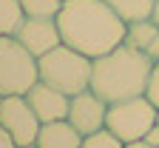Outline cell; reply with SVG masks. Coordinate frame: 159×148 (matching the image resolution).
Here are the masks:
<instances>
[{"mask_svg": "<svg viewBox=\"0 0 159 148\" xmlns=\"http://www.w3.org/2000/svg\"><path fill=\"white\" fill-rule=\"evenodd\" d=\"M63 43L97 60L125 43L128 23L105 0H63V9L54 17Z\"/></svg>", "mask_w": 159, "mask_h": 148, "instance_id": "cell-1", "label": "cell"}, {"mask_svg": "<svg viewBox=\"0 0 159 148\" xmlns=\"http://www.w3.org/2000/svg\"><path fill=\"white\" fill-rule=\"evenodd\" d=\"M153 74V60L134 49L131 43H119L108 54L94 60L91 69V91L99 94L108 105L119 100H131L148 94V83Z\"/></svg>", "mask_w": 159, "mask_h": 148, "instance_id": "cell-2", "label": "cell"}, {"mask_svg": "<svg viewBox=\"0 0 159 148\" xmlns=\"http://www.w3.org/2000/svg\"><path fill=\"white\" fill-rule=\"evenodd\" d=\"M37 69H40V80L48 83V86H54V88H60V91L68 94V97L91 88L94 60L85 57L83 51L66 46V43H60L48 54L37 57Z\"/></svg>", "mask_w": 159, "mask_h": 148, "instance_id": "cell-3", "label": "cell"}, {"mask_svg": "<svg viewBox=\"0 0 159 148\" xmlns=\"http://www.w3.org/2000/svg\"><path fill=\"white\" fill-rule=\"evenodd\" d=\"M37 80V57L14 34H0V94H26Z\"/></svg>", "mask_w": 159, "mask_h": 148, "instance_id": "cell-4", "label": "cell"}, {"mask_svg": "<svg viewBox=\"0 0 159 148\" xmlns=\"http://www.w3.org/2000/svg\"><path fill=\"white\" fill-rule=\"evenodd\" d=\"M156 111H159V108L148 100V94L111 103V105H108L105 128H108L111 134H116L122 142L145 140V134L156 125Z\"/></svg>", "mask_w": 159, "mask_h": 148, "instance_id": "cell-5", "label": "cell"}, {"mask_svg": "<svg viewBox=\"0 0 159 148\" xmlns=\"http://www.w3.org/2000/svg\"><path fill=\"white\" fill-rule=\"evenodd\" d=\"M0 125L11 134V140L17 142V148L34 145L40 128H43V122H40V117L29 105L26 94H9V97H3V103H0Z\"/></svg>", "mask_w": 159, "mask_h": 148, "instance_id": "cell-6", "label": "cell"}, {"mask_svg": "<svg viewBox=\"0 0 159 148\" xmlns=\"http://www.w3.org/2000/svg\"><path fill=\"white\" fill-rule=\"evenodd\" d=\"M105 120H108V103L94 94L91 88L80 91L71 97V105H68V122L74 125V128L88 137V134H97L105 128Z\"/></svg>", "mask_w": 159, "mask_h": 148, "instance_id": "cell-7", "label": "cell"}, {"mask_svg": "<svg viewBox=\"0 0 159 148\" xmlns=\"http://www.w3.org/2000/svg\"><path fill=\"white\" fill-rule=\"evenodd\" d=\"M14 37L34 57H43V54H48L51 49H57L63 43V34H60V26H57L54 17H23Z\"/></svg>", "mask_w": 159, "mask_h": 148, "instance_id": "cell-8", "label": "cell"}, {"mask_svg": "<svg viewBox=\"0 0 159 148\" xmlns=\"http://www.w3.org/2000/svg\"><path fill=\"white\" fill-rule=\"evenodd\" d=\"M26 100L34 108V114L40 117V122H57V120H68V105H71V97L63 94L60 88L48 86V83L37 80L34 86L26 91Z\"/></svg>", "mask_w": 159, "mask_h": 148, "instance_id": "cell-9", "label": "cell"}, {"mask_svg": "<svg viewBox=\"0 0 159 148\" xmlns=\"http://www.w3.org/2000/svg\"><path fill=\"white\" fill-rule=\"evenodd\" d=\"M37 148H80L83 145V134H80L68 120L46 122L37 134Z\"/></svg>", "mask_w": 159, "mask_h": 148, "instance_id": "cell-10", "label": "cell"}, {"mask_svg": "<svg viewBox=\"0 0 159 148\" xmlns=\"http://www.w3.org/2000/svg\"><path fill=\"white\" fill-rule=\"evenodd\" d=\"M105 3L122 17L125 23H134V20L153 17V3L156 0H105Z\"/></svg>", "mask_w": 159, "mask_h": 148, "instance_id": "cell-11", "label": "cell"}, {"mask_svg": "<svg viewBox=\"0 0 159 148\" xmlns=\"http://www.w3.org/2000/svg\"><path fill=\"white\" fill-rule=\"evenodd\" d=\"M23 17L20 0H0V34H14Z\"/></svg>", "mask_w": 159, "mask_h": 148, "instance_id": "cell-12", "label": "cell"}, {"mask_svg": "<svg viewBox=\"0 0 159 148\" xmlns=\"http://www.w3.org/2000/svg\"><path fill=\"white\" fill-rule=\"evenodd\" d=\"M20 9L26 17H57L63 0H20Z\"/></svg>", "mask_w": 159, "mask_h": 148, "instance_id": "cell-13", "label": "cell"}, {"mask_svg": "<svg viewBox=\"0 0 159 148\" xmlns=\"http://www.w3.org/2000/svg\"><path fill=\"white\" fill-rule=\"evenodd\" d=\"M80 148H125V142L119 140L116 134H111L108 128H102V131H97V134L83 137V145H80Z\"/></svg>", "mask_w": 159, "mask_h": 148, "instance_id": "cell-14", "label": "cell"}, {"mask_svg": "<svg viewBox=\"0 0 159 148\" xmlns=\"http://www.w3.org/2000/svg\"><path fill=\"white\" fill-rule=\"evenodd\" d=\"M148 100L159 108V63H153V74H151V83H148Z\"/></svg>", "mask_w": 159, "mask_h": 148, "instance_id": "cell-15", "label": "cell"}, {"mask_svg": "<svg viewBox=\"0 0 159 148\" xmlns=\"http://www.w3.org/2000/svg\"><path fill=\"white\" fill-rule=\"evenodd\" d=\"M0 148H17V142L11 140V134L3 128V125H0Z\"/></svg>", "mask_w": 159, "mask_h": 148, "instance_id": "cell-16", "label": "cell"}, {"mask_svg": "<svg viewBox=\"0 0 159 148\" xmlns=\"http://www.w3.org/2000/svg\"><path fill=\"white\" fill-rule=\"evenodd\" d=\"M145 54H148V57H151L153 63H159V34L153 37V43H151V46L145 49Z\"/></svg>", "mask_w": 159, "mask_h": 148, "instance_id": "cell-17", "label": "cell"}, {"mask_svg": "<svg viewBox=\"0 0 159 148\" xmlns=\"http://www.w3.org/2000/svg\"><path fill=\"white\" fill-rule=\"evenodd\" d=\"M125 148H159V145H151L148 140H134V142H125Z\"/></svg>", "mask_w": 159, "mask_h": 148, "instance_id": "cell-18", "label": "cell"}, {"mask_svg": "<svg viewBox=\"0 0 159 148\" xmlns=\"http://www.w3.org/2000/svg\"><path fill=\"white\" fill-rule=\"evenodd\" d=\"M145 140H148L151 145H159V125H153V128L145 134Z\"/></svg>", "mask_w": 159, "mask_h": 148, "instance_id": "cell-19", "label": "cell"}, {"mask_svg": "<svg viewBox=\"0 0 159 148\" xmlns=\"http://www.w3.org/2000/svg\"><path fill=\"white\" fill-rule=\"evenodd\" d=\"M153 20H156V23H159V0H156V3H153Z\"/></svg>", "mask_w": 159, "mask_h": 148, "instance_id": "cell-20", "label": "cell"}, {"mask_svg": "<svg viewBox=\"0 0 159 148\" xmlns=\"http://www.w3.org/2000/svg\"><path fill=\"white\" fill-rule=\"evenodd\" d=\"M156 125H159V111H156Z\"/></svg>", "mask_w": 159, "mask_h": 148, "instance_id": "cell-21", "label": "cell"}, {"mask_svg": "<svg viewBox=\"0 0 159 148\" xmlns=\"http://www.w3.org/2000/svg\"><path fill=\"white\" fill-rule=\"evenodd\" d=\"M26 148H37V145H26Z\"/></svg>", "mask_w": 159, "mask_h": 148, "instance_id": "cell-22", "label": "cell"}, {"mask_svg": "<svg viewBox=\"0 0 159 148\" xmlns=\"http://www.w3.org/2000/svg\"><path fill=\"white\" fill-rule=\"evenodd\" d=\"M0 103H3V94H0Z\"/></svg>", "mask_w": 159, "mask_h": 148, "instance_id": "cell-23", "label": "cell"}]
</instances>
